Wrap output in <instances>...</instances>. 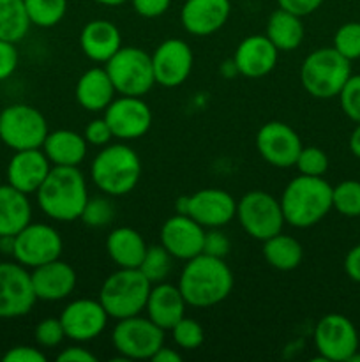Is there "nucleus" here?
Returning a JSON list of instances; mask_svg holds the SVG:
<instances>
[{"label":"nucleus","instance_id":"nucleus-14","mask_svg":"<svg viewBox=\"0 0 360 362\" xmlns=\"http://www.w3.org/2000/svg\"><path fill=\"white\" fill-rule=\"evenodd\" d=\"M104 120L116 140H138L152 127V110L143 98L120 95L113 99L104 110Z\"/></svg>","mask_w":360,"mask_h":362},{"label":"nucleus","instance_id":"nucleus-11","mask_svg":"<svg viewBox=\"0 0 360 362\" xmlns=\"http://www.w3.org/2000/svg\"><path fill=\"white\" fill-rule=\"evenodd\" d=\"M314 346L320 357L314 361L348 362L359 352V332L348 317L328 313L318 320L313 332Z\"/></svg>","mask_w":360,"mask_h":362},{"label":"nucleus","instance_id":"nucleus-50","mask_svg":"<svg viewBox=\"0 0 360 362\" xmlns=\"http://www.w3.org/2000/svg\"><path fill=\"white\" fill-rule=\"evenodd\" d=\"M150 361H154V362H180L182 361V356H180L179 350L169 349V346L162 345L161 349H159L157 352L152 356Z\"/></svg>","mask_w":360,"mask_h":362},{"label":"nucleus","instance_id":"nucleus-37","mask_svg":"<svg viewBox=\"0 0 360 362\" xmlns=\"http://www.w3.org/2000/svg\"><path fill=\"white\" fill-rule=\"evenodd\" d=\"M334 48L341 53L344 59L352 60L360 59V23L359 21H348L341 25L334 34Z\"/></svg>","mask_w":360,"mask_h":362},{"label":"nucleus","instance_id":"nucleus-29","mask_svg":"<svg viewBox=\"0 0 360 362\" xmlns=\"http://www.w3.org/2000/svg\"><path fill=\"white\" fill-rule=\"evenodd\" d=\"M32 221L28 194L11 184H0V235H16Z\"/></svg>","mask_w":360,"mask_h":362},{"label":"nucleus","instance_id":"nucleus-5","mask_svg":"<svg viewBox=\"0 0 360 362\" xmlns=\"http://www.w3.org/2000/svg\"><path fill=\"white\" fill-rule=\"evenodd\" d=\"M349 76L352 62L334 46L314 49L300 66V83L307 94L316 99L337 98Z\"/></svg>","mask_w":360,"mask_h":362},{"label":"nucleus","instance_id":"nucleus-52","mask_svg":"<svg viewBox=\"0 0 360 362\" xmlns=\"http://www.w3.org/2000/svg\"><path fill=\"white\" fill-rule=\"evenodd\" d=\"M94 2L101 4V6H108V7H119L122 4H126L127 0H94Z\"/></svg>","mask_w":360,"mask_h":362},{"label":"nucleus","instance_id":"nucleus-4","mask_svg":"<svg viewBox=\"0 0 360 362\" xmlns=\"http://www.w3.org/2000/svg\"><path fill=\"white\" fill-rule=\"evenodd\" d=\"M141 177L140 156L126 144H108L90 165V179L101 193L124 197L138 186Z\"/></svg>","mask_w":360,"mask_h":362},{"label":"nucleus","instance_id":"nucleus-33","mask_svg":"<svg viewBox=\"0 0 360 362\" xmlns=\"http://www.w3.org/2000/svg\"><path fill=\"white\" fill-rule=\"evenodd\" d=\"M30 23L39 28H52L64 20L67 0H25Z\"/></svg>","mask_w":360,"mask_h":362},{"label":"nucleus","instance_id":"nucleus-15","mask_svg":"<svg viewBox=\"0 0 360 362\" xmlns=\"http://www.w3.org/2000/svg\"><path fill=\"white\" fill-rule=\"evenodd\" d=\"M299 133L286 122L270 120L256 134L258 154L275 168H292L302 151Z\"/></svg>","mask_w":360,"mask_h":362},{"label":"nucleus","instance_id":"nucleus-44","mask_svg":"<svg viewBox=\"0 0 360 362\" xmlns=\"http://www.w3.org/2000/svg\"><path fill=\"white\" fill-rule=\"evenodd\" d=\"M20 62V55L14 42L0 39V81L7 80L14 74Z\"/></svg>","mask_w":360,"mask_h":362},{"label":"nucleus","instance_id":"nucleus-2","mask_svg":"<svg viewBox=\"0 0 360 362\" xmlns=\"http://www.w3.org/2000/svg\"><path fill=\"white\" fill-rule=\"evenodd\" d=\"M35 194L41 211L60 223L80 219L90 198L87 180L78 166H52Z\"/></svg>","mask_w":360,"mask_h":362},{"label":"nucleus","instance_id":"nucleus-24","mask_svg":"<svg viewBox=\"0 0 360 362\" xmlns=\"http://www.w3.org/2000/svg\"><path fill=\"white\" fill-rule=\"evenodd\" d=\"M186 308L187 303L179 285L161 281L152 285L145 311L155 325L169 331L180 318L186 317Z\"/></svg>","mask_w":360,"mask_h":362},{"label":"nucleus","instance_id":"nucleus-20","mask_svg":"<svg viewBox=\"0 0 360 362\" xmlns=\"http://www.w3.org/2000/svg\"><path fill=\"white\" fill-rule=\"evenodd\" d=\"M232 60L235 64L236 73L251 80H258L275 69L279 49L272 45L267 35L254 34L239 42Z\"/></svg>","mask_w":360,"mask_h":362},{"label":"nucleus","instance_id":"nucleus-18","mask_svg":"<svg viewBox=\"0 0 360 362\" xmlns=\"http://www.w3.org/2000/svg\"><path fill=\"white\" fill-rule=\"evenodd\" d=\"M187 216L203 228H222L236 218V200L219 187L200 189L187 194Z\"/></svg>","mask_w":360,"mask_h":362},{"label":"nucleus","instance_id":"nucleus-16","mask_svg":"<svg viewBox=\"0 0 360 362\" xmlns=\"http://www.w3.org/2000/svg\"><path fill=\"white\" fill-rule=\"evenodd\" d=\"M194 55L191 46L182 39H166L152 53L155 83L166 88L180 87L193 71Z\"/></svg>","mask_w":360,"mask_h":362},{"label":"nucleus","instance_id":"nucleus-10","mask_svg":"<svg viewBox=\"0 0 360 362\" xmlns=\"http://www.w3.org/2000/svg\"><path fill=\"white\" fill-rule=\"evenodd\" d=\"M164 329L155 325L150 318L140 315L116 320L112 331V341L120 361L152 359L155 352L164 345Z\"/></svg>","mask_w":360,"mask_h":362},{"label":"nucleus","instance_id":"nucleus-41","mask_svg":"<svg viewBox=\"0 0 360 362\" xmlns=\"http://www.w3.org/2000/svg\"><path fill=\"white\" fill-rule=\"evenodd\" d=\"M339 103L349 120L360 122V74H352L339 92Z\"/></svg>","mask_w":360,"mask_h":362},{"label":"nucleus","instance_id":"nucleus-12","mask_svg":"<svg viewBox=\"0 0 360 362\" xmlns=\"http://www.w3.org/2000/svg\"><path fill=\"white\" fill-rule=\"evenodd\" d=\"M64 240L53 226L46 223H28L14 235L13 258L27 269H35L60 258Z\"/></svg>","mask_w":360,"mask_h":362},{"label":"nucleus","instance_id":"nucleus-7","mask_svg":"<svg viewBox=\"0 0 360 362\" xmlns=\"http://www.w3.org/2000/svg\"><path fill=\"white\" fill-rule=\"evenodd\" d=\"M116 94L143 98L155 85L152 55L136 46H122L106 62Z\"/></svg>","mask_w":360,"mask_h":362},{"label":"nucleus","instance_id":"nucleus-19","mask_svg":"<svg viewBox=\"0 0 360 362\" xmlns=\"http://www.w3.org/2000/svg\"><path fill=\"white\" fill-rule=\"evenodd\" d=\"M205 232L207 228L194 221L187 214H175L166 219L161 226V244L176 260H191L203 253Z\"/></svg>","mask_w":360,"mask_h":362},{"label":"nucleus","instance_id":"nucleus-22","mask_svg":"<svg viewBox=\"0 0 360 362\" xmlns=\"http://www.w3.org/2000/svg\"><path fill=\"white\" fill-rule=\"evenodd\" d=\"M52 166L42 148L16 151L7 165V184L25 194L37 193Z\"/></svg>","mask_w":360,"mask_h":362},{"label":"nucleus","instance_id":"nucleus-43","mask_svg":"<svg viewBox=\"0 0 360 362\" xmlns=\"http://www.w3.org/2000/svg\"><path fill=\"white\" fill-rule=\"evenodd\" d=\"M85 140L88 145H94V147H104L109 141L113 140V134L109 126L106 124L104 117L102 119H94L87 124L83 133Z\"/></svg>","mask_w":360,"mask_h":362},{"label":"nucleus","instance_id":"nucleus-9","mask_svg":"<svg viewBox=\"0 0 360 362\" xmlns=\"http://www.w3.org/2000/svg\"><path fill=\"white\" fill-rule=\"evenodd\" d=\"M236 219L247 235L261 243L281 233L286 225L281 202L261 189L249 191L236 202Z\"/></svg>","mask_w":360,"mask_h":362},{"label":"nucleus","instance_id":"nucleus-53","mask_svg":"<svg viewBox=\"0 0 360 362\" xmlns=\"http://www.w3.org/2000/svg\"><path fill=\"white\" fill-rule=\"evenodd\" d=\"M0 243H2V235H0Z\"/></svg>","mask_w":360,"mask_h":362},{"label":"nucleus","instance_id":"nucleus-47","mask_svg":"<svg viewBox=\"0 0 360 362\" xmlns=\"http://www.w3.org/2000/svg\"><path fill=\"white\" fill-rule=\"evenodd\" d=\"M323 2L325 0H277L281 9L296 14L300 18L313 14L314 11L320 9Z\"/></svg>","mask_w":360,"mask_h":362},{"label":"nucleus","instance_id":"nucleus-51","mask_svg":"<svg viewBox=\"0 0 360 362\" xmlns=\"http://www.w3.org/2000/svg\"><path fill=\"white\" fill-rule=\"evenodd\" d=\"M348 145H349V151H352V154L355 156V158L360 159V122L356 124V127L353 129Z\"/></svg>","mask_w":360,"mask_h":362},{"label":"nucleus","instance_id":"nucleus-25","mask_svg":"<svg viewBox=\"0 0 360 362\" xmlns=\"http://www.w3.org/2000/svg\"><path fill=\"white\" fill-rule=\"evenodd\" d=\"M80 48L94 62L106 64L122 48V34L112 21L92 20L81 28Z\"/></svg>","mask_w":360,"mask_h":362},{"label":"nucleus","instance_id":"nucleus-49","mask_svg":"<svg viewBox=\"0 0 360 362\" xmlns=\"http://www.w3.org/2000/svg\"><path fill=\"white\" fill-rule=\"evenodd\" d=\"M344 272L352 281L360 283V244L348 251L344 258Z\"/></svg>","mask_w":360,"mask_h":362},{"label":"nucleus","instance_id":"nucleus-30","mask_svg":"<svg viewBox=\"0 0 360 362\" xmlns=\"http://www.w3.org/2000/svg\"><path fill=\"white\" fill-rule=\"evenodd\" d=\"M267 35L279 52H293L299 48L306 35L302 18L284 9H275L267 21Z\"/></svg>","mask_w":360,"mask_h":362},{"label":"nucleus","instance_id":"nucleus-13","mask_svg":"<svg viewBox=\"0 0 360 362\" xmlns=\"http://www.w3.org/2000/svg\"><path fill=\"white\" fill-rule=\"evenodd\" d=\"M37 303L32 276L18 262L0 264V320L25 317Z\"/></svg>","mask_w":360,"mask_h":362},{"label":"nucleus","instance_id":"nucleus-1","mask_svg":"<svg viewBox=\"0 0 360 362\" xmlns=\"http://www.w3.org/2000/svg\"><path fill=\"white\" fill-rule=\"evenodd\" d=\"M233 285L235 278L224 258H215L205 253L187 260L179 279V288L187 306L198 310L221 304L228 299Z\"/></svg>","mask_w":360,"mask_h":362},{"label":"nucleus","instance_id":"nucleus-35","mask_svg":"<svg viewBox=\"0 0 360 362\" xmlns=\"http://www.w3.org/2000/svg\"><path fill=\"white\" fill-rule=\"evenodd\" d=\"M332 209L346 218L360 216V182L359 180H342L332 189Z\"/></svg>","mask_w":360,"mask_h":362},{"label":"nucleus","instance_id":"nucleus-6","mask_svg":"<svg viewBox=\"0 0 360 362\" xmlns=\"http://www.w3.org/2000/svg\"><path fill=\"white\" fill-rule=\"evenodd\" d=\"M152 283L140 269H120L104 279L99 292V300L109 318L136 317L145 311Z\"/></svg>","mask_w":360,"mask_h":362},{"label":"nucleus","instance_id":"nucleus-3","mask_svg":"<svg viewBox=\"0 0 360 362\" xmlns=\"http://www.w3.org/2000/svg\"><path fill=\"white\" fill-rule=\"evenodd\" d=\"M334 187L323 177L302 175L289 180L281 194V207L286 225L311 228L332 211Z\"/></svg>","mask_w":360,"mask_h":362},{"label":"nucleus","instance_id":"nucleus-40","mask_svg":"<svg viewBox=\"0 0 360 362\" xmlns=\"http://www.w3.org/2000/svg\"><path fill=\"white\" fill-rule=\"evenodd\" d=\"M34 339L42 349H55L66 339V331L60 318L48 317L39 322L34 329Z\"/></svg>","mask_w":360,"mask_h":362},{"label":"nucleus","instance_id":"nucleus-48","mask_svg":"<svg viewBox=\"0 0 360 362\" xmlns=\"http://www.w3.org/2000/svg\"><path fill=\"white\" fill-rule=\"evenodd\" d=\"M59 362H97V357L83 346H67L56 356Z\"/></svg>","mask_w":360,"mask_h":362},{"label":"nucleus","instance_id":"nucleus-36","mask_svg":"<svg viewBox=\"0 0 360 362\" xmlns=\"http://www.w3.org/2000/svg\"><path fill=\"white\" fill-rule=\"evenodd\" d=\"M172 338L179 349L184 350H196L198 346L203 345L205 341V331L196 320L193 318H180L172 329Z\"/></svg>","mask_w":360,"mask_h":362},{"label":"nucleus","instance_id":"nucleus-34","mask_svg":"<svg viewBox=\"0 0 360 362\" xmlns=\"http://www.w3.org/2000/svg\"><path fill=\"white\" fill-rule=\"evenodd\" d=\"M172 262L173 257L166 251V247L162 244H155V246L147 247L143 260L138 269L143 272V276L152 285H155V283H161L168 278V274L172 272Z\"/></svg>","mask_w":360,"mask_h":362},{"label":"nucleus","instance_id":"nucleus-26","mask_svg":"<svg viewBox=\"0 0 360 362\" xmlns=\"http://www.w3.org/2000/svg\"><path fill=\"white\" fill-rule=\"evenodd\" d=\"M115 87L104 67H92L85 71L76 81L74 98L78 105L87 112H104L109 103L115 99Z\"/></svg>","mask_w":360,"mask_h":362},{"label":"nucleus","instance_id":"nucleus-38","mask_svg":"<svg viewBox=\"0 0 360 362\" xmlns=\"http://www.w3.org/2000/svg\"><path fill=\"white\" fill-rule=\"evenodd\" d=\"M115 218V207L108 198H88L83 212H81V221L90 228H104Z\"/></svg>","mask_w":360,"mask_h":362},{"label":"nucleus","instance_id":"nucleus-31","mask_svg":"<svg viewBox=\"0 0 360 362\" xmlns=\"http://www.w3.org/2000/svg\"><path fill=\"white\" fill-rule=\"evenodd\" d=\"M263 257L270 267L288 272L302 264L304 250L302 244L295 237L284 235L281 232L270 239L263 240Z\"/></svg>","mask_w":360,"mask_h":362},{"label":"nucleus","instance_id":"nucleus-42","mask_svg":"<svg viewBox=\"0 0 360 362\" xmlns=\"http://www.w3.org/2000/svg\"><path fill=\"white\" fill-rule=\"evenodd\" d=\"M229 250H232V243H229V239L221 232V230L208 228V232H205V255H210V257L215 258H226L228 257Z\"/></svg>","mask_w":360,"mask_h":362},{"label":"nucleus","instance_id":"nucleus-39","mask_svg":"<svg viewBox=\"0 0 360 362\" xmlns=\"http://www.w3.org/2000/svg\"><path fill=\"white\" fill-rule=\"evenodd\" d=\"M295 166L302 175L323 177L328 170V158L320 147H302Z\"/></svg>","mask_w":360,"mask_h":362},{"label":"nucleus","instance_id":"nucleus-28","mask_svg":"<svg viewBox=\"0 0 360 362\" xmlns=\"http://www.w3.org/2000/svg\"><path fill=\"white\" fill-rule=\"evenodd\" d=\"M147 243L138 230L119 226L106 239V251L113 264L120 269H138L147 251Z\"/></svg>","mask_w":360,"mask_h":362},{"label":"nucleus","instance_id":"nucleus-32","mask_svg":"<svg viewBox=\"0 0 360 362\" xmlns=\"http://www.w3.org/2000/svg\"><path fill=\"white\" fill-rule=\"evenodd\" d=\"M30 27L25 0H0V39L16 45Z\"/></svg>","mask_w":360,"mask_h":362},{"label":"nucleus","instance_id":"nucleus-21","mask_svg":"<svg viewBox=\"0 0 360 362\" xmlns=\"http://www.w3.org/2000/svg\"><path fill=\"white\" fill-rule=\"evenodd\" d=\"M229 13V0H186L180 11V21L191 35L205 37L221 30Z\"/></svg>","mask_w":360,"mask_h":362},{"label":"nucleus","instance_id":"nucleus-23","mask_svg":"<svg viewBox=\"0 0 360 362\" xmlns=\"http://www.w3.org/2000/svg\"><path fill=\"white\" fill-rule=\"evenodd\" d=\"M30 276L37 300H48V303L67 299L74 292L78 283L76 271L60 258L32 269Z\"/></svg>","mask_w":360,"mask_h":362},{"label":"nucleus","instance_id":"nucleus-8","mask_svg":"<svg viewBox=\"0 0 360 362\" xmlns=\"http://www.w3.org/2000/svg\"><path fill=\"white\" fill-rule=\"evenodd\" d=\"M48 133V122L35 106L14 103L0 112V141L14 152L41 148Z\"/></svg>","mask_w":360,"mask_h":362},{"label":"nucleus","instance_id":"nucleus-17","mask_svg":"<svg viewBox=\"0 0 360 362\" xmlns=\"http://www.w3.org/2000/svg\"><path fill=\"white\" fill-rule=\"evenodd\" d=\"M59 318L67 339L87 343L104 332L109 315L106 313L99 299H76L64 308Z\"/></svg>","mask_w":360,"mask_h":362},{"label":"nucleus","instance_id":"nucleus-46","mask_svg":"<svg viewBox=\"0 0 360 362\" xmlns=\"http://www.w3.org/2000/svg\"><path fill=\"white\" fill-rule=\"evenodd\" d=\"M4 362H46V356L35 346H13L2 357Z\"/></svg>","mask_w":360,"mask_h":362},{"label":"nucleus","instance_id":"nucleus-45","mask_svg":"<svg viewBox=\"0 0 360 362\" xmlns=\"http://www.w3.org/2000/svg\"><path fill=\"white\" fill-rule=\"evenodd\" d=\"M134 13L147 20L162 16L172 6V0H131Z\"/></svg>","mask_w":360,"mask_h":362},{"label":"nucleus","instance_id":"nucleus-27","mask_svg":"<svg viewBox=\"0 0 360 362\" xmlns=\"http://www.w3.org/2000/svg\"><path fill=\"white\" fill-rule=\"evenodd\" d=\"M41 148L53 166H80L87 158L88 144L76 131L56 129L49 131Z\"/></svg>","mask_w":360,"mask_h":362}]
</instances>
